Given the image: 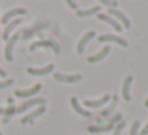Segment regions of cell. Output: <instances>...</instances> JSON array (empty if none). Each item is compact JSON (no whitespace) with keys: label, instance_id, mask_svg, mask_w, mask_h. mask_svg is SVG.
Masks as SVG:
<instances>
[{"label":"cell","instance_id":"6da1fadb","mask_svg":"<svg viewBox=\"0 0 148 135\" xmlns=\"http://www.w3.org/2000/svg\"><path fill=\"white\" fill-rule=\"evenodd\" d=\"M37 48H49L53 49V51L56 52V54H59L61 52V46H59V43L56 42L54 38H46V40H42V42H35L30 45V51H35Z\"/></svg>","mask_w":148,"mask_h":135},{"label":"cell","instance_id":"7a4b0ae2","mask_svg":"<svg viewBox=\"0 0 148 135\" xmlns=\"http://www.w3.org/2000/svg\"><path fill=\"white\" fill-rule=\"evenodd\" d=\"M53 78L56 81H61V83H69V84H73V83H80L81 81V75L80 73H75V75H64L61 72H53Z\"/></svg>","mask_w":148,"mask_h":135},{"label":"cell","instance_id":"3957f363","mask_svg":"<svg viewBox=\"0 0 148 135\" xmlns=\"http://www.w3.org/2000/svg\"><path fill=\"white\" fill-rule=\"evenodd\" d=\"M46 103V100L45 99H42V97H34V99H29V100H26V102H23L19 106L16 108V113H24L26 110H29V108H32V106H42V105H45Z\"/></svg>","mask_w":148,"mask_h":135},{"label":"cell","instance_id":"277c9868","mask_svg":"<svg viewBox=\"0 0 148 135\" xmlns=\"http://www.w3.org/2000/svg\"><path fill=\"white\" fill-rule=\"evenodd\" d=\"M40 91H42V84L37 83V84H34L30 89H18V91H14V95L21 97V99H27V97H32V95H35V94H38Z\"/></svg>","mask_w":148,"mask_h":135},{"label":"cell","instance_id":"5b68a950","mask_svg":"<svg viewBox=\"0 0 148 135\" xmlns=\"http://www.w3.org/2000/svg\"><path fill=\"white\" fill-rule=\"evenodd\" d=\"M45 111H46L45 105L37 106V108L34 110V111H30L29 115H26V116H23V118H21V124H32V122H34V119H37L38 116H42Z\"/></svg>","mask_w":148,"mask_h":135},{"label":"cell","instance_id":"8992f818","mask_svg":"<svg viewBox=\"0 0 148 135\" xmlns=\"http://www.w3.org/2000/svg\"><path fill=\"white\" fill-rule=\"evenodd\" d=\"M26 13H27L26 8H13V10H8L7 13L2 16V24H5V26H7V24L10 22L14 16H24Z\"/></svg>","mask_w":148,"mask_h":135},{"label":"cell","instance_id":"52a82bcc","mask_svg":"<svg viewBox=\"0 0 148 135\" xmlns=\"http://www.w3.org/2000/svg\"><path fill=\"white\" fill-rule=\"evenodd\" d=\"M18 40H19V35H18V33H14V35H11L10 38H8L7 48H5V59H7L8 62L13 61V48H14Z\"/></svg>","mask_w":148,"mask_h":135},{"label":"cell","instance_id":"ba28073f","mask_svg":"<svg viewBox=\"0 0 148 135\" xmlns=\"http://www.w3.org/2000/svg\"><path fill=\"white\" fill-rule=\"evenodd\" d=\"M51 72H54V64H48L46 67H38V68H34L29 67L27 68V73L29 75H35V76H43V75H49Z\"/></svg>","mask_w":148,"mask_h":135},{"label":"cell","instance_id":"9c48e42d","mask_svg":"<svg viewBox=\"0 0 148 135\" xmlns=\"http://www.w3.org/2000/svg\"><path fill=\"white\" fill-rule=\"evenodd\" d=\"M112 99V95H108V94H105V95H102L100 99H96V100H84V106H88V108H100V106H103L108 100Z\"/></svg>","mask_w":148,"mask_h":135},{"label":"cell","instance_id":"30bf717a","mask_svg":"<svg viewBox=\"0 0 148 135\" xmlns=\"http://www.w3.org/2000/svg\"><path fill=\"white\" fill-rule=\"evenodd\" d=\"M108 13L112 14V16L115 18L116 21H119V22H121L123 26L126 27V29H129V27H131V21L127 19V16H126V14L123 13V11L116 10V8H110V10H108Z\"/></svg>","mask_w":148,"mask_h":135},{"label":"cell","instance_id":"8fae6325","mask_svg":"<svg viewBox=\"0 0 148 135\" xmlns=\"http://www.w3.org/2000/svg\"><path fill=\"white\" fill-rule=\"evenodd\" d=\"M97 42H99V43L115 42V43H118L119 46H127V42H126L124 38H121V37H118V35H112V33H105V35H100L99 38H97Z\"/></svg>","mask_w":148,"mask_h":135},{"label":"cell","instance_id":"7c38bea8","mask_svg":"<svg viewBox=\"0 0 148 135\" xmlns=\"http://www.w3.org/2000/svg\"><path fill=\"white\" fill-rule=\"evenodd\" d=\"M7 102H8V106H7V110H5L3 119H2L3 124H8V122L11 121V118L14 116V113H16V108H14V103H13V97H8Z\"/></svg>","mask_w":148,"mask_h":135},{"label":"cell","instance_id":"4fadbf2b","mask_svg":"<svg viewBox=\"0 0 148 135\" xmlns=\"http://www.w3.org/2000/svg\"><path fill=\"white\" fill-rule=\"evenodd\" d=\"M97 18H99L100 21H103V22H107L108 26H112V27H115V30L116 32H121V29H123V26L118 22V21L115 19V18H112L110 14H105V13H99L97 14Z\"/></svg>","mask_w":148,"mask_h":135},{"label":"cell","instance_id":"5bb4252c","mask_svg":"<svg viewBox=\"0 0 148 135\" xmlns=\"http://www.w3.org/2000/svg\"><path fill=\"white\" fill-rule=\"evenodd\" d=\"M94 37H96V32H94V30H89V32H86L83 37H81V40L78 42V45H77V52L78 54H81V52L84 51V48H86V45L89 43V40L94 38Z\"/></svg>","mask_w":148,"mask_h":135},{"label":"cell","instance_id":"9a60e30c","mask_svg":"<svg viewBox=\"0 0 148 135\" xmlns=\"http://www.w3.org/2000/svg\"><path fill=\"white\" fill-rule=\"evenodd\" d=\"M110 51H112V49H110V46H108V45H107V46H103V48H102V51H100V52H97V54L89 56V57H88V62H89V64H96V62L102 61L103 57H107Z\"/></svg>","mask_w":148,"mask_h":135},{"label":"cell","instance_id":"2e32d148","mask_svg":"<svg viewBox=\"0 0 148 135\" xmlns=\"http://www.w3.org/2000/svg\"><path fill=\"white\" fill-rule=\"evenodd\" d=\"M70 103H72V108H73L80 116H83V118H89V116H91V111H89V110H84L83 106L80 105V102L77 100V97H72Z\"/></svg>","mask_w":148,"mask_h":135},{"label":"cell","instance_id":"e0dca14e","mask_svg":"<svg viewBox=\"0 0 148 135\" xmlns=\"http://www.w3.org/2000/svg\"><path fill=\"white\" fill-rule=\"evenodd\" d=\"M131 84H132V76L129 75V76L124 78V83H123V99L126 100V102H129L131 100Z\"/></svg>","mask_w":148,"mask_h":135},{"label":"cell","instance_id":"ac0fdd59","mask_svg":"<svg viewBox=\"0 0 148 135\" xmlns=\"http://www.w3.org/2000/svg\"><path fill=\"white\" fill-rule=\"evenodd\" d=\"M19 24H21V19H13V21H10V22L7 24V27L3 29V32H2L3 40H8V38H10V37H11V32H13V30L16 29Z\"/></svg>","mask_w":148,"mask_h":135},{"label":"cell","instance_id":"d6986e66","mask_svg":"<svg viewBox=\"0 0 148 135\" xmlns=\"http://www.w3.org/2000/svg\"><path fill=\"white\" fill-rule=\"evenodd\" d=\"M112 102H110V105L108 106H105V108L102 110V111H100V116H102V118H107V116H110L112 115L113 111H115V108H116V105H118V95H112Z\"/></svg>","mask_w":148,"mask_h":135},{"label":"cell","instance_id":"ffe728a7","mask_svg":"<svg viewBox=\"0 0 148 135\" xmlns=\"http://www.w3.org/2000/svg\"><path fill=\"white\" fill-rule=\"evenodd\" d=\"M112 129H113V125L105 124V125H89L88 130H89L91 134H100V132H110Z\"/></svg>","mask_w":148,"mask_h":135},{"label":"cell","instance_id":"44dd1931","mask_svg":"<svg viewBox=\"0 0 148 135\" xmlns=\"http://www.w3.org/2000/svg\"><path fill=\"white\" fill-rule=\"evenodd\" d=\"M99 11H100L99 7H92V8H89V10H78L77 11V16L86 18V16H92V14H99Z\"/></svg>","mask_w":148,"mask_h":135},{"label":"cell","instance_id":"7402d4cb","mask_svg":"<svg viewBox=\"0 0 148 135\" xmlns=\"http://www.w3.org/2000/svg\"><path fill=\"white\" fill-rule=\"evenodd\" d=\"M138 127H140V121H134L131 125V132L129 135H138Z\"/></svg>","mask_w":148,"mask_h":135},{"label":"cell","instance_id":"603a6c76","mask_svg":"<svg viewBox=\"0 0 148 135\" xmlns=\"http://www.w3.org/2000/svg\"><path fill=\"white\" fill-rule=\"evenodd\" d=\"M13 84V78H5V80L0 81V89H7Z\"/></svg>","mask_w":148,"mask_h":135},{"label":"cell","instance_id":"cb8c5ba5","mask_svg":"<svg viewBox=\"0 0 148 135\" xmlns=\"http://www.w3.org/2000/svg\"><path fill=\"white\" fill-rule=\"evenodd\" d=\"M121 119H123V115H115L113 118H110V119H108V122H107V124H110V125H116L119 121H121Z\"/></svg>","mask_w":148,"mask_h":135},{"label":"cell","instance_id":"d4e9b609","mask_svg":"<svg viewBox=\"0 0 148 135\" xmlns=\"http://www.w3.org/2000/svg\"><path fill=\"white\" fill-rule=\"evenodd\" d=\"M123 129H124V122H123V121H119L118 124L115 125V130H113V135H121Z\"/></svg>","mask_w":148,"mask_h":135},{"label":"cell","instance_id":"484cf974","mask_svg":"<svg viewBox=\"0 0 148 135\" xmlns=\"http://www.w3.org/2000/svg\"><path fill=\"white\" fill-rule=\"evenodd\" d=\"M102 5H107V7H110V8H116V5H118V2L116 0H99Z\"/></svg>","mask_w":148,"mask_h":135},{"label":"cell","instance_id":"4316f807","mask_svg":"<svg viewBox=\"0 0 148 135\" xmlns=\"http://www.w3.org/2000/svg\"><path fill=\"white\" fill-rule=\"evenodd\" d=\"M65 3H67L72 10H77V2H75V0H65Z\"/></svg>","mask_w":148,"mask_h":135},{"label":"cell","instance_id":"83f0119b","mask_svg":"<svg viewBox=\"0 0 148 135\" xmlns=\"http://www.w3.org/2000/svg\"><path fill=\"white\" fill-rule=\"evenodd\" d=\"M140 135H148V122L145 124V127L140 130Z\"/></svg>","mask_w":148,"mask_h":135},{"label":"cell","instance_id":"f1b7e54d","mask_svg":"<svg viewBox=\"0 0 148 135\" xmlns=\"http://www.w3.org/2000/svg\"><path fill=\"white\" fill-rule=\"evenodd\" d=\"M7 76V72L5 70H2V68H0V78H5Z\"/></svg>","mask_w":148,"mask_h":135},{"label":"cell","instance_id":"f546056e","mask_svg":"<svg viewBox=\"0 0 148 135\" xmlns=\"http://www.w3.org/2000/svg\"><path fill=\"white\" fill-rule=\"evenodd\" d=\"M0 115H5V110L2 108V106H0Z\"/></svg>","mask_w":148,"mask_h":135},{"label":"cell","instance_id":"4dcf8cb0","mask_svg":"<svg viewBox=\"0 0 148 135\" xmlns=\"http://www.w3.org/2000/svg\"><path fill=\"white\" fill-rule=\"evenodd\" d=\"M145 106H148V97H147V100H145Z\"/></svg>","mask_w":148,"mask_h":135},{"label":"cell","instance_id":"1f68e13d","mask_svg":"<svg viewBox=\"0 0 148 135\" xmlns=\"http://www.w3.org/2000/svg\"><path fill=\"white\" fill-rule=\"evenodd\" d=\"M0 40H2V32H0Z\"/></svg>","mask_w":148,"mask_h":135},{"label":"cell","instance_id":"d6a6232c","mask_svg":"<svg viewBox=\"0 0 148 135\" xmlns=\"http://www.w3.org/2000/svg\"><path fill=\"white\" fill-rule=\"evenodd\" d=\"M0 135H3V134H2V132H0Z\"/></svg>","mask_w":148,"mask_h":135}]
</instances>
